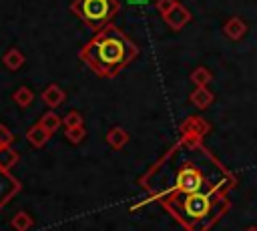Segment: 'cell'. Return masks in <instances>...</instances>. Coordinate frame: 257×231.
<instances>
[{
    "mask_svg": "<svg viewBox=\"0 0 257 231\" xmlns=\"http://www.w3.org/2000/svg\"><path fill=\"white\" fill-rule=\"evenodd\" d=\"M12 98H14V102H16L20 108H26V106L32 104V100H34V92H32L28 86H20V88L14 90Z\"/></svg>",
    "mask_w": 257,
    "mask_h": 231,
    "instance_id": "obj_17",
    "label": "cell"
},
{
    "mask_svg": "<svg viewBox=\"0 0 257 231\" xmlns=\"http://www.w3.org/2000/svg\"><path fill=\"white\" fill-rule=\"evenodd\" d=\"M153 201L177 193H215L227 195L237 179L199 139L181 137L139 181Z\"/></svg>",
    "mask_w": 257,
    "mask_h": 231,
    "instance_id": "obj_1",
    "label": "cell"
},
{
    "mask_svg": "<svg viewBox=\"0 0 257 231\" xmlns=\"http://www.w3.org/2000/svg\"><path fill=\"white\" fill-rule=\"evenodd\" d=\"M2 62L8 70H18V68L24 66V54L18 48H8L2 56Z\"/></svg>",
    "mask_w": 257,
    "mask_h": 231,
    "instance_id": "obj_13",
    "label": "cell"
},
{
    "mask_svg": "<svg viewBox=\"0 0 257 231\" xmlns=\"http://www.w3.org/2000/svg\"><path fill=\"white\" fill-rule=\"evenodd\" d=\"M209 123L205 119H201L199 114H191L181 123V137L187 139H199L203 141V137L209 133Z\"/></svg>",
    "mask_w": 257,
    "mask_h": 231,
    "instance_id": "obj_5",
    "label": "cell"
},
{
    "mask_svg": "<svg viewBox=\"0 0 257 231\" xmlns=\"http://www.w3.org/2000/svg\"><path fill=\"white\" fill-rule=\"evenodd\" d=\"M20 191V181L10 175V171L0 169V209L12 201V197Z\"/></svg>",
    "mask_w": 257,
    "mask_h": 231,
    "instance_id": "obj_7",
    "label": "cell"
},
{
    "mask_svg": "<svg viewBox=\"0 0 257 231\" xmlns=\"http://www.w3.org/2000/svg\"><path fill=\"white\" fill-rule=\"evenodd\" d=\"M42 100H44V104L46 106H50V108H56V106H60L64 100H66V92L58 86V84H48L44 90H42Z\"/></svg>",
    "mask_w": 257,
    "mask_h": 231,
    "instance_id": "obj_10",
    "label": "cell"
},
{
    "mask_svg": "<svg viewBox=\"0 0 257 231\" xmlns=\"http://www.w3.org/2000/svg\"><path fill=\"white\" fill-rule=\"evenodd\" d=\"M189 100L193 102V106H197L199 110H205L213 104L215 100V94L207 88V86H195V90L189 94Z\"/></svg>",
    "mask_w": 257,
    "mask_h": 231,
    "instance_id": "obj_9",
    "label": "cell"
},
{
    "mask_svg": "<svg viewBox=\"0 0 257 231\" xmlns=\"http://www.w3.org/2000/svg\"><path fill=\"white\" fill-rule=\"evenodd\" d=\"M223 34L229 38V40H241L245 34H247V24L241 16H231L225 20L223 24Z\"/></svg>",
    "mask_w": 257,
    "mask_h": 231,
    "instance_id": "obj_8",
    "label": "cell"
},
{
    "mask_svg": "<svg viewBox=\"0 0 257 231\" xmlns=\"http://www.w3.org/2000/svg\"><path fill=\"white\" fill-rule=\"evenodd\" d=\"M139 56V46L114 24L98 30L80 50L78 58L98 76L114 78Z\"/></svg>",
    "mask_w": 257,
    "mask_h": 231,
    "instance_id": "obj_2",
    "label": "cell"
},
{
    "mask_svg": "<svg viewBox=\"0 0 257 231\" xmlns=\"http://www.w3.org/2000/svg\"><path fill=\"white\" fill-rule=\"evenodd\" d=\"M157 203L187 231H209L231 207L227 195L215 193H177L161 197Z\"/></svg>",
    "mask_w": 257,
    "mask_h": 231,
    "instance_id": "obj_3",
    "label": "cell"
},
{
    "mask_svg": "<svg viewBox=\"0 0 257 231\" xmlns=\"http://www.w3.org/2000/svg\"><path fill=\"white\" fill-rule=\"evenodd\" d=\"M64 137H66L72 145H78V143L86 137V129H84V125H78V127H66V129H64Z\"/></svg>",
    "mask_w": 257,
    "mask_h": 231,
    "instance_id": "obj_19",
    "label": "cell"
},
{
    "mask_svg": "<svg viewBox=\"0 0 257 231\" xmlns=\"http://www.w3.org/2000/svg\"><path fill=\"white\" fill-rule=\"evenodd\" d=\"M72 14H76L90 30L98 32L110 24L120 10V0H72Z\"/></svg>",
    "mask_w": 257,
    "mask_h": 231,
    "instance_id": "obj_4",
    "label": "cell"
},
{
    "mask_svg": "<svg viewBox=\"0 0 257 231\" xmlns=\"http://www.w3.org/2000/svg\"><path fill=\"white\" fill-rule=\"evenodd\" d=\"M48 133H56L60 127H62V119L56 114V112H52V110H48V112H44L42 117H40V121H38Z\"/></svg>",
    "mask_w": 257,
    "mask_h": 231,
    "instance_id": "obj_18",
    "label": "cell"
},
{
    "mask_svg": "<svg viewBox=\"0 0 257 231\" xmlns=\"http://www.w3.org/2000/svg\"><path fill=\"white\" fill-rule=\"evenodd\" d=\"M14 141V135L8 131V127L0 125V147H10Z\"/></svg>",
    "mask_w": 257,
    "mask_h": 231,
    "instance_id": "obj_22",
    "label": "cell"
},
{
    "mask_svg": "<svg viewBox=\"0 0 257 231\" xmlns=\"http://www.w3.org/2000/svg\"><path fill=\"white\" fill-rule=\"evenodd\" d=\"M50 135H52V133H48L40 123H36V125H32V127L26 131V141H28L34 149H40V147H44V145L48 143Z\"/></svg>",
    "mask_w": 257,
    "mask_h": 231,
    "instance_id": "obj_11",
    "label": "cell"
},
{
    "mask_svg": "<svg viewBox=\"0 0 257 231\" xmlns=\"http://www.w3.org/2000/svg\"><path fill=\"white\" fill-rule=\"evenodd\" d=\"M84 123V119H82V114L78 112V110H68L64 117H62V127L66 129V127H78V125H82Z\"/></svg>",
    "mask_w": 257,
    "mask_h": 231,
    "instance_id": "obj_20",
    "label": "cell"
},
{
    "mask_svg": "<svg viewBox=\"0 0 257 231\" xmlns=\"http://www.w3.org/2000/svg\"><path fill=\"white\" fill-rule=\"evenodd\" d=\"M245 231H257V227H247Z\"/></svg>",
    "mask_w": 257,
    "mask_h": 231,
    "instance_id": "obj_24",
    "label": "cell"
},
{
    "mask_svg": "<svg viewBox=\"0 0 257 231\" xmlns=\"http://www.w3.org/2000/svg\"><path fill=\"white\" fill-rule=\"evenodd\" d=\"M104 141H106V145H108L112 151H120V149H124V145L128 143V133H126L122 127H112V129L106 133Z\"/></svg>",
    "mask_w": 257,
    "mask_h": 231,
    "instance_id": "obj_12",
    "label": "cell"
},
{
    "mask_svg": "<svg viewBox=\"0 0 257 231\" xmlns=\"http://www.w3.org/2000/svg\"><path fill=\"white\" fill-rule=\"evenodd\" d=\"M191 82L195 84V86H209V82L213 80V74H211V70L207 68V66H197L193 72H191Z\"/></svg>",
    "mask_w": 257,
    "mask_h": 231,
    "instance_id": "obj_15",
    "label": "cell"
},
{
    "mask_svg": "<svg viewBox=\"0 0 257 231\" xmlns=\"http://www.w3.org/2000/svg\"><path fill=\"white\" fill-rule=\"evenodd\" d=\"M10 225L14 231H28L32 225H34V219L30 217V213L26 211H16L14 217L10 219Z\"/></svg>",
    "mask_w": 257,
    "mask_h": 231,
    "instance_id": "obj_14",
    "label": "cell"
},
{
    "mask_svg": "<svg viewBox=\"0 0 257 231\" xmlns=\"http://www.w3.org/2000/svg\"><path fill=\"white\" fill-rule=\"evenodd\" d=\"M163 20H165V24H167L171 30L179 32L181 28H185V26L193 20V14H191V10H189L185 4L177 2V4H175V8H173V10H169V12L163 16Z\"/></svg>",
    "mask_w": 257,
    "mask_h": 231,
    "instance_id": "obj_6",
    "label": "cell"
},
{
    "mask_svg": "<svg viewBox=\"0 0 257 231\" xmlns=\"http://www.w3.org/2000/svg\"><path fill=\"white\" fill-rule=\"evenodd\" d=\"M128 2H131V4H145L147 0H128Z\"/></svg>",
    "mask_w": 257,
    "mask_h": 231,
    "instance_id": "obj_23",
    "label": "cell"
},
{
    "mask_svg": "<svg viewBox=\"0 0 257 231\" xmlns=\"http://www.w3.org/2000/svg\"><path fill=\"white\" fill-rule=\"evenodd\" d=\"M18 163V153L12 147H0V169L10 171Z\"/></svg>",
    "mask_w": 257,
    "mask_h": 231,
    "instance_id": "obj_16",
    "label": "cell"
},
{
    "mask_svg": "<svg viewBox=\"0 0 257 231\" xmlns=\"http://www.w3.org/2000/svg\"><path fill=\"white\" fill-rule=\"evenodd\" d=\"M175 4H177V0H157V2H155V8H157V12H159L161 16H165L169 10L175 8Z\"/></svg>",
    "mask_w": 257,
    "mask_h": 231,
    "instance_id": "obj_21",
    "label": "cell"
}]
</instances>
